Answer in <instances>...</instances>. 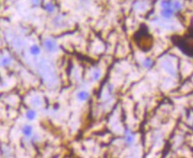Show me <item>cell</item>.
<instances>
[{"mask_svg": "<svg viewBox=\"0 0 193 158\" xmlns=\"http://www.w3.org/2000/svg\"><path fill=\"white\" fill-rule=\"evenodd\" d=\"M31 4H32V6H33L37 7V6H40L41 0H31Z\"/></svg>", "mask_w": 193, "mask_h": 158, "instance_id": "16", "label": "cell"}, {"mask_svg": "<svg viewBox=\"0 0 193 158\" xmlns=\"http://www.w3.org/2000/svg\"><path fill=\"white\" fill-rule=\"evenodd\" d=\"M174 11L173 8H169V9H162L161 12H160V14L161 16L165 19H171L174 16Z\"/></svg>", "mask_w": 193, "mask_h": 158, "instance_id": "5", "label": "cell"}, {"mask_svg": "<svg viewBox=\"0 0 193 158\" xmlns=\"http://www.w3.org/2000/svg\"><path fill=\"white\" fill-rule=\"evenodd\" d=\"M172 8L174 12H181L182 9V4L180 0H174L172 1Z\"/></svg>", "mask_w": 193, "mask_h": 158, "instance_id": "8", "label": "cell"}, {"mask_svg": "<svg viewBox=\"0 0 193 158\" xmlns=\"http://www.w3.org/2000/svg\"><path fill=\"white\" fill-rule=\"evenodd\" d=\"M172 43L187 57L193 58V28L182 36L174 35L171 37Z\"/></svg>", "mask_w": 193, "mask_h": 158, "instance_id": "2", "label": "cell"}, {"mask_svg": "<svg viewBox=\"0 0 193 158\" xmlns=\"http://www.w3.org/2000/svg\"><path fill=\"white\" fill-rule=\"evenodd\" d=\"M10 63H11V58H9V57H4V58L1 59V65H2L3 67L8 66Z\"/></svg>", "mask_w": 193, "mask_h": 158, "instance_id": "15", "label": "cell"}, {"mask_svg": "<svg viewBox=\"0 0 193 158\" xmlns=\"http://www.w3.org/2000/svg\"><path fill=\"white\" fill-rule=\"evenodd\" d=\"M36 116H37V113L33 109H29L26 112V118L28 121H33L36 118Z\"/></svg>", "mask_w": 193, "mask_h": 158, "instance_id": "9", "label": "cell"}, {"mask_svg": "<svg viewBox=\"0 0 193 158\" xmlns=\"http://www.w3.org/2000/svg\"><path fill=\"white\" fill-rule=\"evenodd\" d=\"M160 6H161V9L172 8V1H169V0H162L161 3H160Z\"/></svg>", "mask_w": 193, "mask_h": 158, "instance_id": "11", "label": "cell"}, {"mask_svg": "<svg viewBox=\"0 0 193 158\" xmlns=\"http://www.w3.org/2000/svg\"><path fill=\"white\" fill-rule=\"evenodd\" d=\"M40 52H41V49H40V47H39L38 45H32V46L30 47V49H29V52H30L32 55H34V56H38V55L40 53Z\"/></svg>", "mask_w": 193, "mask_h": 158, "instance_id": "10", "label": "cell"}, {"mask_svg": "<svg viewBox=\"0 0 193 158\" xmlns=\"http://www.w3.org/2000/svg\"><path fill=\"white\" fill-rule=\"evenodd\" d=\"M21 132H22V134L25 136V137H30L32 135V132H33V128H32L31 125H24L22 129H21Z\"/></svg>", "mask_w": 193, "mask_h": 158, "instance_id": "7", "label": "cell"}, {"mask_svg": "<svg viewBox=\"0 0 193 158\" xmlns=\"http://www.w3.org/2000/svg\"><path fill=\"white\" fill-rule=\"evenodd\" d=\"M44 47L49 52H54L58 50L57 43L52 38H46L44 41Z\"/></svg>", "mask_w": 193, "mask_h": 158, "instance_id": "3", "label": "cell"}, {"mask_svg": "<svg viewBox=\"0 0 193 158\" xmlns=\"http://www.w3.org/2000/svg\"><path fill=\"white\" fill-rule=\"evenodd\" d=\"M125 141L127 145H132L135 141V135L130 132L126 131L125 134Z\"/></svg>", "mask_w": 193, "mask_h": 158, "instance_id": "6", "label": "cell"}, {"mask_svg": "<svg viewBox=\"0 0 193 158\" xmlns=\"http://www.w3.org/2000/svg\"><path fill=\"white\" fill-rule=\"evenodd\" d=\"M101 76H102L101 70L100 69H95V70L93 71V76H92L93 78H92V80L93 81H97L98 79H100Z\"/></svg>", "mask_w": 193, "mask_h": 158, "instance_id": "13", "label": "cell"}, {"mask_svg": "<svg viewBox=\"0 0 193 158\" xmlns=\"http://www.w3.org/2000/svg\"><path fill=\"white\" fill-rule=\"evenodd\" d=\"M44 8H45V10L47 12V13H53L54 12V10H55V6L53 4V3H46V5H45V6H44Z\"/></svg>", "mask_w": 193, "mask_h": 158, "instance_id": "12", "label": "cell"}, {"mask_svg": "<svg viewBox=\"0 0 193 158\" xmlns=\"http://www.w3.org/2000/svg\"><path fill=\"white\" fill-rule=\"evenodd\" d=\"M133 39L136 46L144 52L151 50L153 46V37L150 33L149 28L145 24H141L138 30L133 36Z\"/></svg>", "mask_w": 193, "mask_h": 158, "instance_id": "1", "label": "cell"}, {"mask_svg": "<svg viewBox=\"0 0 193 158\" xmlns=\"http://www.w3.org/2000/svg\"><path fill=\"white\" fill-rule=\"evenodd\" d=\"M142 65H143V67L146 68V69H150V68L152 67V65H153V61H152L150 59H146V60H143Z\"/></svg>", "mask_w": 193, "mask_h": 158, "instance_id": "14", "label": "cell"}, {"mask_svg": "<svg viewBox=\"0 0 193 158\" xmlns=\"http://www.w3.org/2000/svg\"><path fill=\"white\" fill-rule=\"evenodd\" d=\"M89 96H90V94L86 91H79L77 93V98L80 101H86L89 99Z\"/></svg>", "mask_w": 193, "mask_h": 158, "instance_id": "4", "label": "cell"}]
</instances>
